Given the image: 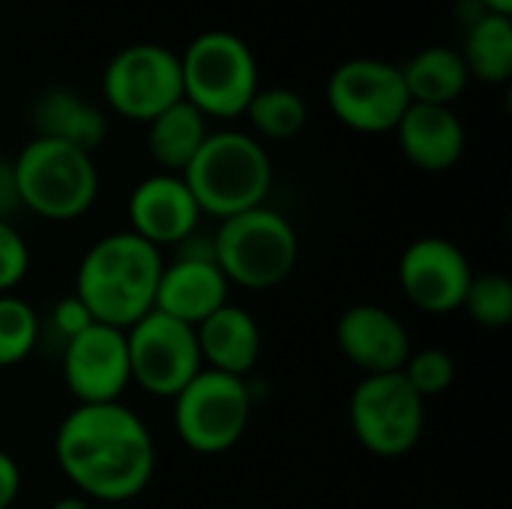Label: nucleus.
Here are the masks:
<instances>
[{"instance_id": "obj_15", "label": "nucleus", "mask_w": 512, "mask_h": 509, "mask_svg": "<svg viewBox=\"0 0 512 509\" xmlns=\"http://www.w3.org/2000/svg\"><path fill=\"white\" fill-rule=\"evenodd\" d=\"M129 231L150 246H180L198 231L201 210L180 174H150L129 195Z\"/></svg>"}, {"instance_id": "obj_33", "label": "nucleus", "mask_w": 512, "mask_h": 509, "mask_svg": "<svg viewBox=\"0 0 512 509\" xmlns=\"http://www.w3.org/2000/svg\"><path fill=\"white\" fill-rule=\"evenodd\" d=\"M102 509H129V507H123V504H120V507H102Z\"/></svg>"}, {"instance_id": "obj_8", "label": "nucleus", "mask_w": 512, "mask_h": 509, "mask_svg": "<svg viewBox=\"0 0 512 509\" xmlns=\"http://www.w3.org/2000/svg\"><path fill=\"white\" fill-rule=\"evenodd\" d=\"M351 432L378 459L408 456L426 429V399L402 372L363 375L348 402Z\"/></svg>"}, {"instance_id": "obj_23", "label": "nucleus", "mask_w": 512, "mask_h": 509, "mask_svg": "<svg viewBox=\"0 0 512 509\" xmlns=\"http://www.w3.org/2000/svg\"><path fill=\"white\" fill-rule=\"evenodd\" d=\"M252 129L267 141H291L309 120L306 99L291 87H258L246 105Z\"/></svg>"}, {"instance_id": "obj_7", "label": "nucleus", "mask_w": 512, "mask_h": 509, "mask_svg": "<svg viewBox=\"0 0 512 509\" xmlns=\"http://www.w3.org/2000/svg\"><path fill=\"white\" fill-rule=\"evenodd\" d=\"M174 429L198 456H219L240 444L252 420V396L243 378L201 369L174 399Z\"/></svg>"}, {"instance_id": "obj_12", "label": "nucleus", "mask_w": 512, "mask_h": 509, "mask_svg": "<svg viewBox=\"0 0 512 509\" xmlns=\"http://www.w3.org/2000/svg\"><path fill=\"white\" fill-rule=\"evenodd\" d=\"M471 279L468 255L447 237H420L399 258V288L426 315L459 312Z\"/></svg>"}, {"instance_id": "obj_25", "label": "nucleus", "mask_w": 512, "mask_h": 509, "mask_svg": "<svg viewBox=\"0 0 512 509\" xmlns=\"http://www.w3.org/2000/svg\"><path fill=\"white\" fill-rule=\"evenodd\" d=\"M465 315L486 327V330H501L512 324V279L504 273H474L465 303Z\"/></svg>"}, {"instance_id": "obj_20", "label": "nucleus", "mask_w": 512, "mask_h": 509, "mask_svg": "<svg viewBox=\"0 0 512 509\" xmlns=\"http://www.w3.org/2000/svg\"><path fill=\"white\" fill-rule=\"evenodd\" d=\"M207 135V117L180 99L147 123V153L165 174H183Z\"/></svg>"}, {"instance_id": "obj_19", "label": "nucleus", "mask_w": 512, "mask_h": 509, "mask_svg": "<svg viewBox=\"0 0 512 509\" xmlns=\"http://www.w3.org/2000/svg\"><path fill=\"white\" fill-rule=\"evenodd\" d=\"M30 123L36 129V138L63 141L84 153H93L108 138L105 111L69 87H48L45 93H39L30 111Z\"/></svg>"}, {"instance_id": "obj_17", "label": "nucleus", "mask_w": 512, "mask_h": 509, "mask_svg": "<svg viewBox=\"0 0 512 509\" xmlns=\"http://www.w3.org/2000/svg\"><path fill=\"white\" fill-rule=\"evenodd\" d=\"M228 291L231 285L216 261L177 255L171 264L162 267L153 309L186 327H198L204 318L228 303Z\"/></svg>"}, {"instance_id": "obj_27", "label": "nucleus", "mask_w": 512, "mask_h": 509, "mask_svg": "<svg viewBox=\"0 0 512 509\" xmlns=\"http://www.w3.org/2000/svg\"><path fill=\"white\" fill-rule=\"evenodd\" d=\"M30 270V249L9 219H0V294H12Z\"/></svg>"}, {"instance_id": "obj_29", "label": "nucleus", "mask_w": 512, "mask_h": 509, "mask_svg": "<svg viewBox=\"0 0 512 509\" xmlns=\"http://www.w3.org/2000/svg\"><path fill=\"white\" fill-rule=\"evenodd\" d=\"M18 492H21V468L6 450H0V509L12 507L18 501Z\"/></svg>"}, {"instance_id": "obj_34", "label": "nucleus", "mask_w": 512, "mask_h": 509, "mask_svg": "<svg viewBox=\"0 0 512 509\" xmlns=\"http://www.w3.org/2000/svg\"><path fill=\"white\" fill-rule=\"evenodd\" d=\"M432 509H447V507H432Z\"/></svg>"}, {"instance_id": "obj_24", "label": "nucleus", "mask_w": 512, "mask_h": 509, "mask_svg": "<svg viewBox=\"0 0 512 509\" xmlns=\"http://www.w3.org/2000/svg\"><path fill=\"white\" fill-rule=\"evenodd\" d=\"M39 342V315L18 294H0V369L24 363Z\"/></svg>"}, {"instance_id": "obj_3", "label": "nucleus", "mask_w": 512, "mask_h": 509, "mask_svg": "<svg viewBox=\"0 0 512 509\" xmlns=\"http://www.w3.org/2000/svg\"><path fill=\"white\" fill-rule=\"evenodd\" d=\"M180 177L201 216L231 219L264 204L273 186V162L255 135L225 129L207 135Z\"/></svg>"}, {"instance_id": "obj_10", "label": "nucleus", "mask_w": 512, "mask_h": 509, "mask_svg": "<svg viewBox=\"0 0 512 509\" xmlns=\"http://www.w3.org/2000/svg\"><path fill=\"white\" fill-rule=\"evenodd\" d=\"M327 105L342 126L384 135L396 129L411 96L396 63L381 57H351L333 69L327 81Z\"/></svg>"}, {"instance_id": "obj_18", "label": "nucleus", "mask_w": 512, "mask_h": 509, "mask_svg": "<svg viewBox=\"0 0 512 509\" xmlns=\"http://www.w3.org/2000/svg\"><path fill=\"white\" fill-rule=\"evenodd\" d=\"M195 339L204 369L246 378L258 366L261 330L243 306L225 303L222 309H216L195 327Z\"/></svg>"}, {"instance_id": "obj_11", "label": "nucleus", "mask_w": 512, "mask_h": 509, "mask_svg": "<svg viewBox=\"0 0 512 509\" xmlns=\"http://www.w3.org/2000/svg\"><path fill=\"white\" fill-rule=\"evenodd\" d=\"M126 351L132 384L156 399H174L204 369L195 327L156 309L126 330Z\"/></svg>"}, {"instance_id": "obj_31", "label": "nucleus", "mask_w": 512, "mask_h": 509, "mask_svg": "<svg viewBox=\"0 0 512 509\" xmlns=\"http://www.w3.org/2000/svg\"><path fill=\"white\" fill-rule=\"evenodd\" d=\"M48 509H93V507H90V501H87V498H81V495H63V498H57V501H54Z\"/></svg>"}, {"instance_id": "obj_14", "label": "nucleus", "mask_w": 512, "mask_h": 509, "mask_svg": "<svg viewBox=\"0 0 512 509\" xmlns=\"http://www.w3.org/2000/svg\"><path fill=\"white\" fill-rule=\"evenodd\" d=\"M336 345L363 375L402 372L414 345L408 327L384 306L357 303L336 321Z\"/></svg>"}, {"instance_id": "obj_32", "label": "nucleus", "mask_w": 512, "mask_h": 509, "mask_svg": "<svg viewBox=\"0 0 512 509\" xmlns=\"http://www.w3.org/2000/svg\"><path fill=\"white\" fill-rule=\"evenodd\" d=\"M483 9L498 12V15H512V0H480Z\"/></svg>"}, {"instance_id": "obj_2", "label": "nucleus", "mask_w": 512, "mask_h": 509, "mask_svg": "<svg viewBox=\"0 0 512 509\" xmlns=\"http://www.w3.org/2000/svg\"><path fill=\"white\" fill-rule=\"evenodd\" d=\"M162 267V252L138 234H105L84 252L78 264L75 297L96 324L129 330L147 312H153Z\"/></svg>"}, {"instance_id": "obj_16", "label": "nucleus", "mask_w": 512, "mask_h": 509, "mask_svg": "<svg viewBox=\"0 0 512 509\" xmlns=\"http://www.w3.org/2000/svg\"><path fill=\"white\" fill-rule=\"evenodd\" d=\"M393 132L399 138L402 156L426 174L450 171L462 159L468 141L465 123L453 105L411 102Z\"/></svg>"}, {"instance_id": "obj_28", "label": "nucleus", "mask_w": 512, "mask_h": 509, "mask_svg": "<svg viewBox=\"0 0 512 509\" xmlns=\"http://www.w3.org/2000/svg\"><path fill=\"white\" fill-rule=\"evenodd\" d=\"M51 324H54V330L60 333L63 345H66L72 336H78L81 330H87V327L93 324V318H90V312L84 309V303L72 294V297H63V300L51 309Z\"/></svg>"}, {"instance_id": "obj_1", "label": "nucleus", "mask_w": 512, "mask_h": 509, "mask_svg": "<svg viewBox=\"0 0 512 509\" xmlns=\"http://www.w3.org/2000/svg\"><path fill=\"white\" fill-rule=\"evenodd\" d=\"M54 459L81 498L126 507L153 483L156 441L123 402L75 405L57 426Z\"/></svg>"}, {"instance_id": "obj_4", "label": "nucleus", "mask_w": 512, "mask_h": 509, "mask_svg": "<svg viewBox=\"0 0 512 509\" xmlns=\"http://www.w3.org/2000/svg\"><path fill=\"white\" fill-rule=\"evenodd\" d=\"M12 171L21 207L48 222H72L84 216L99 195L93 153L63 141L33 135L12 159Z\"/></svg>"}, {"instance_id": "obj_13", "label": "nucleus", "mask_w": 512, "mask_h": 509, "mask_svg": "<svg viewBox=\"0 0 512 509\" xmlns=\"http://www.w3.org/2000/svg\"><path fill=\"white\" fill-rule=\"evenodd\" d=\"M63 381L78 405L120 402L129 378L126 330L90 324L63 345Z\"/></svg>"}, {"instance_id": "obj_6", "label": "nucleus", "mask_w": 512, "mask_h": 509, "mask_svg": "<svg viewBox=\"0 0 512 509\" xmlns=\"http://www.w3.org/2000/svg\"><path fill=\"white\" fill-rule=\"evenodd\" d=\"M216 264L228 285L249 291H270L282 285L300 258V243L294 225L270 207H255L222 219L213 234Z\"/></svg>"}, {"instance_id": "obj_30", "label": "nucleus", "mask_w": 512, "mask_h": 509, "mask_svg": "<svg viewBox=\"0 0 512 509\" xmlns=\"http://www.w3.org/2000/svg\"><path fill=\"white\" fill-rule=\"evenodd\" d=\"M15 210H21L15 171H12V162L0 156V219H9Z\"/></svg>"}, {"instance_id": "obj_9", "label": "nucleus", "mask_w": 512, "mask_h": 509, "mask_svg": "<svg viewBox=\"0 0 512 509\" xmlns=\"http://www.w3.org/2000/svg\"><path fill=\"white\" fill-rule=\"evenodd\" d=\"M108 108L126 120L150 123L156 114L183 99L180 54L159 42H132L120 48L102 72Z\"/></svg>"}, {"instance_id": "obj_22", "label": "nucleus", "mask_w": 512, "mask_h": 509, "mask_svg": "<svg viewBox=\"0 0 512 509\" xmlns=\"http://www.w3.org/2000/svg\"><path fill=\"white\" fill-rule=\"evenodd\" d=\"M462 60L471 78L504 84L512 75V18L498 12H483L465 30Z\"/></svg>"}, {"instance_id": "obj_5", "label": "nucleus", "mask_w": 512, "mask_h": 509, "mask_svg": "<svg viewBox=\"0 0 512 509\" xmlns=\"http://www.w3.org/2000/svg\"><path fill=\"white\" fill-rule=\"evenodd\" d=\"M183 99L204 117L234 120L246 114L258 84V60L249 42L231 30H204L180 54Z\"/></svg>"}, {"instance_id": "obj_21", "label": "nucleus", "mask_w": 512, "mask_h": 509, "mask_svg": "<svg viewBox=\"0 0 512 509\" xmlns=\"http://www.w3.org/2000/svg\"><path fill=\"white\" fill-rule=\"evenodd\" d=\"M402 69L405 87L411 102L426 105H453L471 84L468 66L459 48L450 45H429L420 48Z\"/></svg>"}, {"instance_id": "obj_26", "label": "nucleus", "mask_w": 512, "mask_h": 509, "mask_svg": "<svg viewBox=\"0 0 512 509\" xmlns=\"http://www.w3.org/2000/svg\"><path fill=\"white\" fill-rule=\"evenodd\" d=\"M405 381L423 396V399H435L441 393H447L456 381V360L441 351V348H423V351H411L405 369H402Z\"/></svg>"}]
</instances>
